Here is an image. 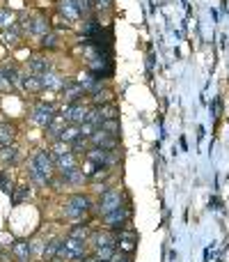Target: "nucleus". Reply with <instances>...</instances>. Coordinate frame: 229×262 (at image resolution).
I'll list each match as a JSON object with an SVG mask.
<instances>
[{
	"label": "nucleus",
	"instance_id": "f257e3e1",
	"mask_svg": "<svg viewBox=\"0 0 229 262\" xmlns=\"http://www.w3.org/2000/svg\"><path fill=\"white\" fill-rule=\"evenodd\" d=\"M55 170V161H53V152L48 149H39L30 157L28 161V175L35 184H48L50 177H53Z\"/></svg>",
	"mask_w": 229,
	"mask_h": 262
},
{
	"label": "nucleus",
	"instance_id": "f03ea898",
	"mask_svg": "<svg viewBox=\"0 0 229 262\" xmlns=\"http://www.w3.org/2000/svg\"><path fill=\"white\" fill-rule=\"evenodd\" d=\"M92 209H94V205H92L90 195L76 193V195H71V198L64 203V216L71 219V221H81V219H85Z\"/></svg>",
	"mask_w": 229,
	"mask_h": 262
},
{
	"label": "nucleus",
	"instance_id": "7ed1b4c3",
	"mask_svg": "<svg viewBox=\"0 0 229 262\" xmlns=\"http://www.w3.org/2000/svg\"><path fill=\"white\" fill-rule=\"evenodd\" d=\"M87 244L85 242H78V239H71V237H67V239L62 242V246H60V255L55 262L60 260H69V262H83L87 258Z\"/></svg>",
	"mask_w": 229,
	"mask_h": 262
},
{
	"label": "nucleus",
	"instance_id": "20e7f679",
	"mask_svg": "<svg viewBox=\"0 0 229 262\" xmlns=\"http://www.w3.org/2000/svg\"><path fill=\"white\" fill-rule=\"evenodd\" d=\"M124 193H121L119 189H108L101 193L99 198V205H96V214H101V216H106V214L115 212V209L124 207Z\"/></svg>",
	"mask_w": 229,
	"mask_h": 262
},
{
	"label": "nucleus",
	"instance_id": "39448f33",
	"mask_svg": "<svg viewBox=\"0 0 229 262\" xmlns=\"http://www.w3.org/2000/svg\"><path fill=\"white\" fill-rule=\"evenodd\" d=\"M87 113H90V111H87V106H83V104H67L60 108V115H62L69 124H78V127L85 124Z\"/></svg>",
	"mask_w": 229,
	"mask_h": 262
},
{
	"label": "nucleus",
	"instance_id": "423d86ee",
	"mask_svg": "<svg viewBox=\"0 0 229 262\" xmlns=\"http://www.w3.org/2000/svg\"><path fill=\"white\" fill-rule=\"evenodd\" d=\"M138 249V232L135 230H117V251L124 255H133Z\"/></svg>",
	"mask_w": 229,
	"mask_h": 262
},
{
	"label": "nucleus",
	"instance_id": "0eeeda50",
	"mask_svg": "<svg viewBox=\"0 0 229 262\" xmlns=\"http://www.w3.org/2000/svg\"><path fill=\"white\" fill-rule=\"evenodd\" d=\"M53 120H55V108L50 104H37L35 108H32V122H35L37 127L48 129L50 124H53Z\"/></svg>",
	"mask_w": 229,
	"mask_h": 262
},
{
	"label": "nucleus",
	"instance_id": "6e6552de",
	"mask_svg": "<svg viewBox=\"0 0 229 262\" xmlns=\"http://www.w3.org/2000/svg\"><path fill=\"white\" fill-rule=\"evenodd\" d=\"M90 145L92 147H101V149H117L119 136L108 134V131H104V129H96L94 134L90 136Z\"/></svg>",
	"mask_w": 229,
	"mask_h": 262
},
{
	"label": "nucleus",
	"instance_id": "1a4fd4ad",
	"mask_svg": "<svg viewBox=\"0 0 229 262\" xmlns=\"http://www.w3.org/2000/svg\"><path fill=\"white\" fill-rule=\"evenodd\" d=\"M104 219V223L108 228H113V230H124V226L129 223V219H131V207H119V209H115V212H110V214H106V216H101Z\"/></svg>",
	"mask_w": 229,
	"mask_h": 262
},
{
	"label": "nucleus",
	"instance_id": "9d476101",
	"mask_svg": "<svg viewBox=\"0 0 229 262\" xmlns=\"http://www.w3.org/2000/svg\"><path fill=\"white\" fill-rule=\"evenodd\" d=\"M23 28H26L28 35H37V37H44L50 32V26L44 16H23Z\"/></svg>",
	"mask_w": 229,
	"mask_h": 262
},
{
	"label": "nucleus",
	"instance_id": "9b49d317",
	"mask_svg": "<svg viewBox=\"0 0 229 262\" xmlns=\"http://www.w3.org/2000/svg\"><path fill=\"white\" fill-rule=\"evenodd\" d=\"M87 69H90V74H94L96 78H108L113 76V62H110V58H94L87 62Z\"/></svg>",
	"mask_w": 229,
	"mask_h": 262
},
{
	"label": "nucleus",
	"instance_id": "f8f14e48",
	"mask_svg": "<svg viewBox=\"0 0 229 262\" xmlns=\"http://www.w3.org/2000/svg\"><path fill=\"white\" fill-rule=\"evenodd\" d=\"M60 175V180L64 182V184H71V186H81V184H85V182H90V177H87V172H83L81 168H69V170H62V172H58Z\"/></svg>",
	"mask_w": 229,
	"mask_h": 262
},
{
	"label": "nucleus",
	"instance_id": "ddd939ff",
	"mask_svg": "<svg viewBox=\"0 0 229 262\" xmlns=\"http://www.w3.org/2000/svg\"><path fill=\"white\" fill-rule=\"evenodd\" d=\"M62 92H64V101L67 104H78V99L85 95V90H83V85L78 81H64Z\"/></svg>",
	"mask_w": 229,
	"mask_h": 262
},
{
	"label": "nucleus",
	"instance_id": "4468645a",
	"mask_svg": "<svg viewBox=\"0 0 229 262\" xmlns=\"http://www.w3.org/2000/svg\"><path fill=\"white\" fill-rule=\"evenodd\" d=\"M92 242H94V249H101V246H115L117 249V232L96 230V232H92Z\"/></svg>",
	"mask_w": 229,
	"mask_h": 262
},
{
	"label": "nucleus",
	"instance_id": "2eb2a0df",
	"mask_svg": "<svg viewBox=\"0 0 229 262\" xmlns=\"http://www.w3.org/2000/svg\"><path fill=\"white\" fill-rule=\"evenodd\" d=\"M12 253H14V258H16V260L26 262V260L32 255V251H30V242H26V239H16V242L12 244Z\"/></svg>",
	"mask_w": 229,
	"mask_h": 262
},
{
	"label": "nucleus",
	"instance_id": "dca6fc26",
	"mask_svg": "<svg viewBox=\"0 0 229 262\" xmlns=\"http://www.w3.org/2000/svg\"><path fill=\"white\" fill-rule=\"evenodd\" d=\"M53 161H55V168H58V172L69 170V168H76V157H73L71 152H67V154H53Z\"/></svg>",
	"mask_w": 229,
	"mask_h": 262
},
{
	"label": "nucleus",
	"instance_id": "f3484780",
	"mask_svg": "<svg viewBox=\"0 0 229 262\" xmlns=\"http://www.w3.org/2000/svg\"><path fill=\"white\" fill-rule=\"evenodd\" d=\"M60 246H62V242L60 239H50L48 244L44 246V253H41V260L44 262H55L60 255Z\"/></svg>",
	"mask_w": 229,
	"mask_h": 262
},
{
	"label": "nucleus",
	"instance_id": "a211bd4d",
	"mask_svg": "<svg viewBox=\"0 0 229 262\" xmlns=\"http://www.w3.org/2000/svg\"><path fill=\"white\" fill-rule=\"evenodd\" d=\"M50 72V60L46 58H30V74L35 76H44Z\"/></svg>",
	"mask_w": 229,
	"mask_h": 262
},
{
	"label": "nucleus",
	"instance_id": "6ab92c4d",
	"mask_svg": "<svg viewBox=\"0 0 229 262\" xmlns=\"http://www.w3.org/2000/svg\"><path fill=\"white\" fill-rule=\"evenodd\" d=\"M14 138H16V129H14V124L0 122V143H3V147H9V145L14 143Z\"/></svg>",
	"mask_w": 229,
	"mask_h": 262
},
{
	"label": "nucleus",
	"instance_id": "aec40b11",
	"mask_svg": "<svg viewBox=\"0 0 229 262\" xmlns=\"http://www.w3.org/2000/svg\"><path fill=\"white\" fill-rule=\"evenodd\" d=\"M0 37H3V44L5 46H16L18 39H21V30H18V26H14V23H12L9 28H5Z\"/></svg>",
	"mask_w": 229,
	"mask_h": 262
},
{
	"label": "nucleus",
	"instance_id": "412c9836",
	"mask_svg": "<svg viewBox=\"0 0 229 262\" xmlns=\"http://www.w3.org/2000/svg\"><path fill=\"white\" fill-rule=\"evenodd\" d=\"M78 138H81V127H78V124H67V127L62 129V134H60V140L67 143L69 147H71V143Z\"/></svg>",
	"mask_w": 229,
	"mask_h": 262
},
{
	"label": "nucleus",
	"instance_id": "4be33fe9",
	"mask_svg": "<svg viewBox=\"0 0 229 262\" xmlns=\"http://www.w3.org/2000/svg\"><path fill=\"white\" fill-rule=\"evenodd\" d=\"M16 161H18V149L14 147V145L0 149V163H3V166H14Z\"/></svg>",
	"mask_w": 229,
	"mask_h": 262
},
{
	"label": "nucleus",
	"instance_id": "5701e85b",
	"mask_svg": "<svg viewBox=\"0 0 229 262\" xmlns=\"http://www.w3.org/2000/svg\"><path fill=\"white\" fill-rule=\"evenodd\" d=\"M21 85H23V90H28V92H39L41 88V76H35V74H28V76H23L21 78Z\"/></svg>",
	"mask_w": 229,
	"mask_h": 262
},
{
	"label": "nucleus",
	"instance_id": "b1692460",
	"mask_svg": "<svg viewBox=\"0 0 229 262\" xmlns=\"http://www.w3.org/2000/svg\"><path fill=\"white\" fill-rule=\"evenodd\" d=\"M69 237L78 239V242H87V237H92V230L87 223H78V226H73L71 230H69Z\"/></svg>",
	"mask_w": 229,
	"mask_h": 262
},
{
	"label": "nucleus",
	"instance_id": "393cba45",
	"mask_svg": "<svg viewBox=\"0 0 229 262\" xmlns=\"http://www.w3.org/2000/svg\"><path fill=\"white\" fill-rule=\"evenodd\" d=\"M60 12L67 16V21H76V18H81V12L76 9V5H73L71 0H62V3H60Z\"/></svg>",
	"mask_w": 229,
	"mask_h": 262
},
{
	"label": "nucleus",
	"instance_id": "a878e982",
	"mask_svg": "<svg viewBox=\"0 0 229 262\" xmlns=\"http://www.w3.org/2000/svg\"><path fill=\"white\" fill-rule=\"evenodd\" d=\"M101 113V120H119V111H117L115 104H104V106H96Z\"/></svg>",
	"mask_w": 229,
	"mask_h": 262
},
{
	"label": "nucleus",
	"instance_id": "bb28decb",
	"mask_svg": "<svg viewBox=\"0 0 229 262\" xmlns=\"http://www.w3.org/2000/svg\"><path fill=\"white\" fill-rule=\"evenodd\" d=\"M41 85L44 88H64V81L60 76H55L53 72H48L41 76Z\"/></svg>",
	"mask_w": 229,
	"mask_h": 262
},
{
	"label": "nucleus",
	"instance_id": "cd10ccee",
	"mask_svg": "<svg viewBox=\"0 0 229 262\" xmlns=\"http://www.w3.org/2000/svg\"><path fill=\"white\" fill-rule=\"evenodd\" d=\"M64 127H67V120H64V118H58V120H53V124H50V127L46 129V131L50 134V138H53V140H60V134H62Z\"/></svg>",
	"mask_w": 229,
	"mask_h": 262
},
{
	"label": "nucleus",
	"instance_id": "c85d7f7f",
	"mask_svg": "<svg viewBox=\"0 0 229 262\" xmlns=\"http://www.w3.org/2000/svg\"><path fill=\"white\" fill-rule=\"evenodd\" d=\"M115 253H117L115 246H101V249H94V255H96V258H99L101 262H110Z\"/></svg>",
	"mask_w": 229,
	"mask_h": 262
},
{
	"label": "nucleus",
	"instance_id": "c756f323",
	"mask_svg": "<svg viewBox=\"0 0 229 262\" xmlns=\"http://www.w3.org/2000/svg\"><path fill=\"white\" fill-rule=\"evenodd\" d=\"M92 145H90V138H85V136H81L78 140H73L71 143V149H76V152H83V154H87V149H90Z\"/></svg>",
	"mask_w": 229,
	"mask_h": 262
},
{
	"label": "nucleus",
	"instance_id": "7c9ffc66",
	"mask_svg": "<svg viewBox=\"0 0 229 262\" xmlns=\"http://www.w3.org/2000/svg\"><path fill=\"white\" fill-rule=\"evenodd\" d=\"M14 21V12H9V9H0V28H9Z\"/></svg>",
	"mask_w": 229,
	"mask_h": 262
},
{
	"label": "nucleus",
	"instance_id": "2f4dec72",
	"mask_svg": "<svg viewBox=\"0 0 229 262\" xmlns=\"http://www.w3.org/2000/svg\"><path fill=\"white\" fill-rule=\"evenodd\" d=\"M73 5H76V9L81 12V16H87L92 9V0H71Z\"/></svg>",
	"mask_w": 229,
	"mask_h": 262
},
{
	"label": "nucleus",
	"instance_id": "473e14b6",
	"mask_svg": "<svg viewBox=\"0 0 229 262\" xmlns=\"http://www.w3.org/2000/svg\"><path fill=\"white\" fill-rule=\"evenodd\" d=\"M108 177H110V168H96L90 175V182H101V180H108Z\"/></svg>",
	"mask_w": 229,
	"mask_h": 262
},
{
	"label": "nucleus",
	"instance_id": "72a5a7b5",
	"mask_svg": "<svg viewBox=\"0 0 229 262\" xmlns=\"http://www.w3.org/2000/svg\"><path fill=\"white\" fill-rule=\"evenodd\" d=\"M0 186H3V191L7 195L14 193V184H12V180L7 177V172H0Z\"/></svg>",
	"mask_w": 229,
	"mask_h": 262
},
{
	"label": "nucleus",
	"instance_id": "f704fd0d",
	"mask_svg": "<svg viewBox=\"0 0 229 262\" xmlns=\"http://www.w3.org/2000/svg\"><path fill=\"white\" fill-rule=\"evenodd\" d=\"M99 129L108 131V134H115V136H119V122H117V120H106V122L101 124Z\"/></svg>",
	"mask_w": 229,
	"mask_h": 262
},
{
	"label": "nucleus",
	"instance_id": "c9c22d12",
	"mask_svg": "<svg viewBox=\"0 0 229 262\" xmlns=\"http://www.w3.org/2000/svg\"><path fill=\"white\" fill-rule=\"evenodd\" d=\"M26 198H28V189H26V186H21V189H14V193H12V203L14 205L23 203Z\"/></svg>",
	"mask_w": 229,
	"mask_h": 262
},
{
	"label": "nucleus",
	"instance_id": "e433bc0d",
	"mask_svg": "<svg viewBox=\"0 0 229 262\" xmlns=\"http://www.w3.org/2000/svg\"><path fill=\"white\" fill-rule=\"evenodd\" d=\"M12 85H14V83L9 81V76L3 72V67H0V90H3V92H9V90H12Z\"/></svg>",
	"mask_w": 229,
	"mask_h": 262
},
{
	"label": "nucleus",
	"instance_id": "4c0bfd02",
	"mask_svg": "<svg viewBox=\"0 0 229 262\" xmlns=\"http://www.w3.org/2000/svg\"><path fill=\"white\" fill-rule=\"evenodd\" d=\"M41 46H48V49L58 46V35H55V32H48V35H44V37H41Z\"/></svg>",
	"mask_w": 229,
	"mask_h": 262
},
{
	"label": "nucleus",
	"instance_id": "58836bf2",
	"mask_svg": "<svg viewBox=\"0 0 229 262\" xmlns=\"http://www.w3.org/2000/svg\"><path fill=\"white\" fill-rule=\"evenodd\" d=\"M92 7H94V9H104V12H106V9L113 7V0H92Z\"/></svg>",
	"mask_w": 229,
	"mask_h": 262
},
{
	"label": "nucleus",
	"instance_id": "ea45409f",
	"mask_svg": "<svg viewBox=\"0 0 229 262\" xmlns=\"http://www.w3.org/2000/svg\"><path fill=\"white\" fill-rule=\"evenodd\" d=\"M83 262H101L99 258H96V255H87V258L85 260H83Z\"/></svg>",
	"mask_w": 229,
	"mask_h": 262
},
{
	"label": "nucleus",
	"instance_id": "a19ab883",
	"mask_svg": "<svg viewBox=\"0 0 229 262\" xmlns=\"http://www.w3.org/2000/svg\"><path fill=\"white\" fill-rule=\"evenodd\" d=\"M121 262H131V258H124V260H121Z\"/></svg>",
	"mask_w": 229,
	"mask_h": 262
}]
</instances>
